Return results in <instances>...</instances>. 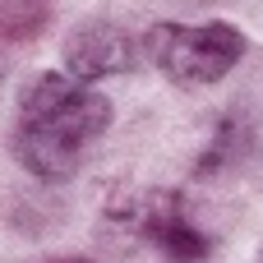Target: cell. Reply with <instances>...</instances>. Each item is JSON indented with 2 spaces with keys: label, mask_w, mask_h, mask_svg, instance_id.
<instances>
[{
  "label": "cell",
  "mask_w": 263,
  "mask_h": 263,
  "mask_svg": "<svg viewBox=\"0 0 263 263\" xmlns=\"http://www.w3.org/2000/svg\"><path fill=\"white\" fill-rule=\"evenodd\" d=\"M65 65L74 79L92 83V79H111V74H125L139 65V42L120 28V23H83L69 32L65 42Z\"/></svg>",
  "instance_id": "obj_3"
},
{
  "label": "cell",
  "mask_w": 263,
  "mask_h": 263,
  "mask_svg": "<svg viewBox=\"0 0 263 263\" xmlns=\"http://www.w3.org/2000/svg\"><path fill=\"white\" fill-rule=\"evenodd\" d=\"M46 18V5L42 0H0V37L18 42V37H32Z\"/></svg>",
  "instance_id": "obj_5"
},
{
  "label": "cell",
  "mask_w": 263,
  "mask_h": 263,
  "mask_svg": "<svg viewBox=\"0 0 263 263\" xmlns=\"http://www.w3.org/2000/svg\"><path fill=\"white\" fill-rule=\"evenodd\" d=\"M148 60L176 83H217L245 51V37L231 23H157L143 37Z\"/></svg>",
  "instance_id": "obj_2"
},
{
  "label": "cell",
  "mask_w": 263,
  "mask_h": 263,
  "mask_svg": "<svg viewBox=\"0 0 263 263\" xmlns=\"http://www.w3.org/2000/svg\"><path fill=\"white\" fill-rule=\"evenodd\" d=\"M129 222L166 254V259L176 263H199L208 259V240L185 222V213H180V203L176 199H166V194H148V199H134V208H129Z\"/></svg>",
  "instance_id": "obj_4"
},
{
  "label": "cell",
  "mask_w": 263,
  "mask_h": 263,
  "mask_svg": "<svg viewBox=\"0 0 263 263\" xmlns=\"http://www.w3.org/2000/svg\"><path fill=\"white\" fill-rule=\"evenodd\" d=\"M111 125V102L74 74H37L18 97V162L42 180H65L79 171L83 148Z\"/></svg>",
  "instance_id": "obj_1"
}]
</instances>
